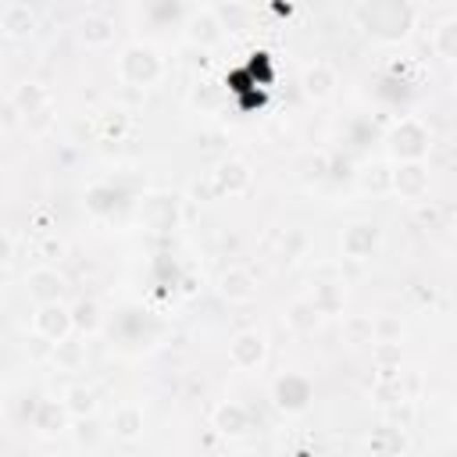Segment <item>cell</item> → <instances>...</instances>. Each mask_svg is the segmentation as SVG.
<instances>
[{"label": "cell", "mask_w": 457, "mask_h": 457, "mask_svg": "<svg viewBox=\"0 0 457 457\" xmlns=\"http://www.w3.org/2000/svg\"><path fill=\"white\" fill-rule=\"evenodd\" d=\"M186 39L196 46V50H211L225 39V25H221V14L214 7H200L186 18Z\"/></svg>", "instance_id": "9c48e42d"}, {"label": "cell", "mask_w": 457, "mask_h": 457, "mask_svg": "<svg viewBox=\"0 0 457 457\" xmlns=\"http://www.w3.org/2000/svg\"><path fill=\"white\" fill-rule=\"evenodd\" d=\"M64 275L57 271V268H32L29 275H25V293H29V300L32 303H50V300H64Z\"/></svg>", "instance_id": "5bb4252c"}, {"label": "cell", "mask_w": 457, "mask_h": 457, "mask_svg": "<svg viewBox=\"0 0 457 457\" xmlns=\"http://www.w3.org/2000/svg\"><path fill=\"white\" fill-rule=\"evenodd\" d=\"M32 332L43 339V343H61L75 332V318H71V303L64 300H50V303H36L32 311Z\"/></svg>", "instance_id": "5b68a950"}, {"label": "cell", "mask_w": 457, "mask_h": 457, "mask_svg": "<svg viewBox=\"0 0 457 457\" xmlns=\"http://www.w3.org/2000/svg\"><path fill=\"white\" fill-rule=\"evenodd\" d=\"M211 428L218 436H225V439H239V436H246L253 428V414H250V407H243L236 400H225V403H218L211 411Z\"/></svg>", "instance_id": "4fadbf2b"}, {"label": "cell", "mask_w": 457, "mask_h": 457, "mask_svg": "<svg viewBox=\"0 0 457 457\" xmlns=\"http://www.w3.org/2000/svg\"><path fill=\"white\" fill-rule=\"evenodd\" d=\"M357 182H361V189H368V193H393V168L371 164V168H364V171L357 175Z\"/></svg>", "instance_id": "f546056e"}, {"label": "cell", "mask_w": 457, "mask_h": 457, "mask_svg": "<svg viewBox=\"0 0 457 457\" xmlns=\"http://www.w3.org/2000/svg\"><path fill=\"white\" fill-rule=\"evenodd\" d=\"M314 400V386L307 375L300 371H286L271 382V403L282 411V414H303Z\"/></svg>", "instance_id": "8992f818"}, {"label": "cell", "mask_w": 457, "mask_h": 457, "mask_svg": "<svg viewBox=\"0 0 457 457\" xmlns=\"http://www.w3.org/2000/svg\"><path fill=\"white\" fill-rule=\"evenodd\" d=\"M264 357H268V339H264L257 328H243V332L232 336V343H228V361H232L239 371L261 368Z\"/></svg>", "instance_id": "30bf717a"}, {"label": "cell", "mask_w": 457, "mask_h": 457, "mask_svg": "<svg viewBox=\"0 0 457 457\" xmlns=\"http://www.w3.org/2000/svg\"><path fill=\"white\" fill-rule=\"evenodd\" d=\"M75 439H79V446H96L100 425H96L93 414H89V418H75Z\"/></svg>", "instance_id": "836d02e7"}, {"label": "cell", "mask_w": 457, "mask_h": 457, "mask_svg": "<svg viewBox=\"0 0 457 457\" xmlns=\"http://www.w3.org/2000/svg\"><path fill=\"white\" fill-rule=\"evenodd\" d=\"M61 400H64V407L71 411V418H89V414H96V389L86 386V382H71Z\"/></svg>", "instance_id": "cb8c5ba5"}, {"label": "cell", "mask_w": 457, "mask_h": 457, "mask_svg": "<svg viewBox=\"0 0 457 457\" xmlns=\"http://www.w3.org/2000/svg\"><path fill=\"white\" fill-rule=\"evenodd\" d=\"M43 253H57V257H61V253H64V246H61V243H54V239H46V243H43Z\"/></svg>", "instance_id": "74e56055"}, {"label": "cell", "mask_w": 457, "mask_h": 457, "mask_svg": "<svg viewBox=\"0 0 457 457\" xmlns=\"http://www.w3.org/2000/svg\"><path fill=\"white\" fill-rule=\"evenodd\" d=\"M321 321H325V314L314 307L311 296H296V300L286 303V325H289V332H296V336H311V332L321 328Z\"/></svg>", "instance_id": "ac0fdd59"}, {"label": "cell", "mask_w": 457, "mask_h": 457, "mask_svg": "<svg viewBox=\"0 0 457 457\" xmlns=\"http://www.w3.org/2000/svg\"><path fill=\"white\" fill-rule=\"evenodd\" d=\"M368 446L375 453H403L407 450V439H403V425H378L371 436H368Z\"/></svg>", "instance_id": "484cf974"}, {"label": "cell", "mask_w": 457, "mask_h": 457, "mask_svg": "<svg viewBox=\"0 0 457 457\" xmlns=\"http://www.w3.org/2000/svg\"><path fill=\"white\" fill-rule=\"evenodd\" d=\"M161 75H164V57L157 54V46H150V43H129L121 50V57H118V79L125 86L146 89Z\"/></svg>", "instance_id": "7a4b0ae2"}, {"label": "cell", "mask_w": 457, "mask_h": 457, "mask_svg": "<svg viewBox=\"0 0 457 457\" xmlns=\"http://www.w3.org/2000/svg\"><path fill=\"white\" fill-rule=\"evenodd\" d=\"M50 125H54V104H46L43 111H36V114H29V118H25V129H29L32 136H46V132H50Z\"/></svg>", "instance_id": "e575fe53"}, {"label": "cell", "mask_w": 457, "mask_h": 457, "mask_svg": "<svg viewBox=\"0 0 457 457\" xmlns=\"http://www.w3.org/2000/svg\"><path fill=\"white\" fill-rule=\"evenodd\" d=\"M343 332H346V343H375V321L371 318H346Z\"/></svg>", "instance_id": "4dcf8cb0"}, {"label": "cell", "mask_w": 457, "mask_h": 457, "mask_svg": "<svg viewBox=\"0 0 457 457\" xmlns=\"http://www.w3.org/2000/svg\"><path fill=\"white\" fill-rule=\"evenodd\" d=\"M139 225L150 232H171L179 225V196L175 193H150L139 204Z\"/></svg>", "instance_id": "ba28073f"}, {"label": "cell", "mask_w": 457, "mask_h": 457, "mask_svg": "<svg viewBox=\"0 0 457 457\" xmlns=\"http://www.w3.org/2000/svg\"><path fill=\"white\" fill-rule=\"evenodd\" d=\"M353 21L375 43H403L414 32L418 14L411 0H357Z\"/></svg>", "instance_id": "6da1fadb"}, {"label": "cell", "mask_w": 457, "mask_h": 457, "mask_svg": "<svg viewBox=\"0 0 457 457\" xmlns=\"http://www.w3.org/2000/svg\"><path fill=\"white\" fill-rule=\"evenodd\" d=\"M7 100L21 111V118H29V114H36V111H43L50 104V93L39 82H21V86H14V93Z\"/></svg>", "instance_id": "44dd1931"}, {"label": "cell", "mask_w": 457, "mask_h": 457, "mask_svg": "<svg viewBox=\"0 0 457 457\" xmlns=\"http://www.w3.org/2000/svg\"><path fill=\"white\" fill-rule=\"evenodd\" d=\"M371 361L382 371V378H393V371H400V343H371Z\"/></svg>", "instance_id": "83f0119b"}, {"label": "cell", "mask_w": 457, "mask_h": 457, "mask_svg": "<svg viewBox=\"0 0 457 457\" xmlns=\"http://www.w3.org/2000/svg\"><path fill=\"white\" fill-rule=\"evenodd\" d=\"M453 414H457V403H453Z\"/></svg>", "instance_id": "f35d334b"}, {"label": "cell", "mask_w": 457, "mask_h": 457, "mask_svg": "<svg viewBox=\"0 0 457 457\" xmlns=\"http://www.w3.org/2000/svg\"><path fill=\"white\" fill-rule=\"evenodd\" d=\"M428 146H432V132L414 114L393 121V129L386 132V150L393 161H421L428 154Z\"/></svg>", "instance_id": "3957f363"}, {"label": "cell", "mask_w": 457, "mask_h": 457, "mask_svg": "<svg viewBox=\"0 0 457 457\" xmlns=\"http://www.w3.org/2000/svg\"><path fill=\"white\" fill-rule=\"evenodd\" d=\"M86 207H89L93 214H107V211L114 207V189H111V186H93V189L86 193Z\"/></svg>", "instance_id": "d6a6232c"}, {"label": "cell", "mask_w": 457, "mask_h": 457, "mask_svg": "<svg viewBox=\"0 0 457 457\" xmlns=\"http://www.w3.org/2000/svg\"><path fill=\"white\" fill-rule=\"evenodd\" d=\"M71 318H75V332L79 336H96L100 325H104V314H100V303L93 296H79L71 303Z\"/></svg>", "instance_id": "603a6c76"}, {"label": "cell", "mask_w": 457, "mask_h": 457, "mask_svg": "<svg viewBox=\"0 0 457 457\" xmlns=\"http://www.w3.org/2000/svg\"><path fill=\"white\" fill-rule=\"evenodd\" d=\"M36 29H39V14H36L29 4L11 0V4L0 11V32H4L7 39H29Z\"/></svg>", "instance_id": "9a60e30c"}, {"label": "cell", "mask_w": 457, "mask_h": 457, "mask_svg": "<svg viewBox=\"0 0 457 457\" xmlns=\"http://www.w3.org/2000/svg\"><path fill=\"white\" fill-rule=\"evenodd\" d=\"M432 50L446 61V64H457V18H443L432 32Z\"/></svg>", "instance_id": "4316f807"}, {"label": "cell", "mask_w": 457, "mask_h": 457, "mask_svg": "<svg viewBox=\"0 0 457 457\" xmlns=\"http://www.w3.org/2000/svg\"><path fill=\"white\" fill-rule=\"evenodd\" d=\"M111 428L118 439H136L143 432V407L136 403H121L114 414H111Z\"/></svg>", "instance_id": "d4e9b609"}, {"label": "cell", "mask_w": 457, "mask_h": 457, "mask_svg": "<svg viewBox=\"0 0 457 457\" xmlns=\"http://www.w3.org/2000/svg\"><path fill=\"white\" fill-rule=\"evenodd\" d=\"M218 293L228 303H250L257 296V278L250 268H225L218 275Z\"/></svg>", "instance_id": "2e32d148"}, {"label": "cell", "mask_w": 457, "mask_h": 457, "mask_svg": "<svg viewBox=\"0 0 457 457\" xmlns=\"http://www.w3.org/2000/svg\"><path fill=\"white\" fill-rule=\"evenodd\" d=\"M250 168L243 164V161H236V157H228V161H221L204 182H196L193 186V193L200 196V200H221V196H239V193H246L250 189Z\"/></svg>", "instance_id": "277c9868"}, {"label": "cell", "mask_w": 457, "mask_h": 457, "mask_svg": "<svg viewBox=\"0 0 457 457\" xmlns=\"http://www.w3.org/2000/svg\"><path fill=\"white\" fill-rule=\"evenodd\" d=\"M311 300H314V307H318L325 318H336V314H343V307H346V293H343L339 282H314Z\"/></svg>", "instance_id": "7402d4cb"}, {"label": "cell", "mask_w": 457, "mask_h": 457, "mask_svg": "<svg viewBox=\"0 0 457 457\" xmlns=\"http://www.w3.org/2000/svg\"><path fill=\"white\" fill-rule=\"evenodd\" d=\"M378 246H382V228L375 221H350L339 236V250L350 261H368L378 253Z\"/></svg>", "instance_id": "52a82bcc"}, {"label": "cell", "mask_w": 457, "mask_h": 457, "mask_svg": "<svg viewBox=\"0 0 457 457\" xmlns=\"http://www.w3.org/2000/svg\"><path fill=\"white\" fill-rule=\"evenodd\" d=\"M4 268H11V261H14V232H4Z\"/></svg>", "instance_id": "8d00e7d4"}, {"label": "cell", "mask_w": 457, "mask_h": 457, "mask_svg": "<svg viewBox=\"0 0 457 457\" xmlns=\"http://www.w3.org/2000/svg\"><path fill=\"white\" fill-rule=\"evenodd\" d=\"M300 86H303V96H307V100L321 104V100H328V96L336 93L339 79H336V68H332V64H325V61H314V64H307V68H303V75H300Z\"/></svg>", "instance_id": "e0dca14e"}, {"label": "cell", "mask_w": 457, "mask_h": 457, "mask_svg": "<svg viewBox=\"0 0 457 457\" xmlns=\"http://www.w3.org/2000/svg\"><path fill=\"white\" fill-rule=\"evenodd\" d=\"M29 421L39 436H61L71 428V411L64 407V400H36L32 411H29Z\"/></svg>", "instance_id": "7c38bea8"}, {"label": "cell", "mask_w": 457, "mask_h": 457, "mask_svg": "<svg viewBox=\"0 0 457 457\" xmlns=\"http://www.w3.org/2000/svg\"><path fill=\"white\" fill-rule=\"evenodd\" d=\"M418 221L428 225V228H439V211L428 204V207H418Z\"/></svg>", "instance_id": "d590c367"}, {"label": "cell", "mask_w": 457, "mask_h": 457, "mask_svg": "<svg viewBox=\"0 0 457 457\" xmlns=\"http://www.w3.org/2000/svg\"><path fill=\"white\" fill-rule=\"evenodd\" d=\"M393 193L400 200L421 204V196L428 193V168L421 161H396V168H393Z\"/></svg>", "instance_id": "8fae6325"}, {"label": "cell", "mask_w": 457, "mask_h": 457, "mask_svg": "<svg viewBox=\"0 0 457 457\" xmlns=\"http://www.w3.org/2000/svg\"><path fill=\"white\" fill-rule=\"evenodd\" d=\"M375 339H382V343H400V339H403V321L393 318V314H378V318H375Z\"/></svg>", "instance_id": "1f68e13d"}, {"label": "cell", "mask_w": 457, "mask_h": 457, "mask_svg": "<svg viewBox=\"0 0 457 457\" xmlns=\"http://www.w3.org/2000/svg\"><path fill=\"white\" fill-rule=\"evenodd\" d=\"M75 32H79V43L89 50H104L114 43V21L107 14H82Z\"/></svg>", "instance_id": "d6986e66"}, {"label": "cell", "mask_w": 457, "mask_h": 457, "mask_svg": "<svg viewBox=\"0 0 457 457\" xmlns=\"http://www.w3.org/2000/svg\"><path fill=\"white\" fill-rule=\"evenodd\" d=\"M79 332H71L68 339H61V343H54V368L57 371H79L82 364H86V336L82 339H75Z\"/></svg>", "instance_id": "ffe728a7"}, {"label": "cell", "mask_w": 457, "mask_h": 457, "mask_svg": "<svg viewBox=\"0 0 457 457\" xmlns=\"http://www.w3.org/2000/svg\"><path fill=\"white\" fill-rule=\"evenodd\" d=\"M218 14H221V25H225L228 32H246V29H253V11H250L246 4H239V0H228Z\"/></svg>", "instance_id": "f1b7e54d"}]
</instances>
